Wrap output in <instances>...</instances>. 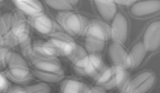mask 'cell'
<instances>
[{
    "label": "cell",
    "mask_w": 160,
    "mask_h": 93,
    "mask_svg": "<svg viewBox=\"0 0 160 93\" xmlns=\"http://www.w3.org/2000/svg\"><path fill=\"white\" fill-rule=\"evenodd\" d=\"M13 3L20 13L33 16L43 12V7L41 3L37 0H15Z\"/></svg>",
    "instance_id": "cell-15"
},
{
    "label": "cell",
    "mask_w": 160,
    "mask_h": 93,
    "mask_svg": "<svg viewBox=\"0 0 160 93\" xmlns=\"http://www.w3.org/2000/svg\"><path fill=\"white\" fill-rule=\"evenodd\" d=\"M94 3L99 13L104 20L111 21L117 15V6L114 1L96 0Z\"/></svg>",
    "instance_id": "cell-16"
},
{
    "label": "cell",
    "mask_w": 160,
    "mask_h": 93,
    "mask_svg": "<svg viewBox=\"0 0 160 93\" xmlns=\"http://www.w3.org/2000/svg\"><path fill=\"white\" fill-rule=\"evenodd\" d=\"M154 73L145 71L131 80L129 79L118 89L122 93H147L154 85Z\"/></svg>",
    "instance_id": "cell-6"
},
{
    "label": "cell",
    "mask_w": 160,
    "mask_h": 93,
    "mask_svg": "<svg viewBox=\"0 0 160 93\" xmlns=\"http://www.w3.org/2000/svg\"><path fill=\"white\" fill-rule=\"evenodd\" d=\"M88 93H106L105 90L101 87H95L89 88Z\"/></svg>",
    "instance_id": "cell-27"
},
{
    "label": "cell",
    "mask_w": 160,
    "mask_h": 93,
    "mask_svg": "<svg viewBox=\"0 0 160 93\" xmlns=\"http://www.w3.org/2000/svg\"><path fill=\"white\" fill-rule=\"evenodd\" d=\"M160 9V1L158 0L142 1L133 4L131 13L137 17L146 16L158 12Z\"/></svg>",
    "instance_id": "cell-14"
},
{
    "label": "cell",
    "mask_w": 160,
    "mask_h": 93,
    "mask_svg": "<svg viewBox=\"0 0 160 93\" xmlns=\"http://www.w3.org/2000/svg\"><path fill=\"white\" fill-rule=\"evenodd\" d=\"M29 34L28 20L20 12H15L12 25L3 36L4 44L9 49L17 47L29 39Z\"/></svg>",
    "instance_id": "cell-3"
},
{
    "label": "cell",
    "mask_w": 160,
    "mask_h": 93,
    "mask_svg": "<svg viewBox=\"0 0 160 93\" xmlns=\"http://www.w3.org/2000/svg\"><path fill=\"white\" fill-rule=\"evenodd\" d=\"M10 53L9 48L6 45L0 46V71H3L7 67Z\"/></svg>",
    "instance_id": "cell-24"
},
{
    "label": "cell",
    "mask_w": 160,
    "mask_h": 93,
    "mask_svg": "<svg viewBox=\"0 0 160 93\" xmlns=\"http://www.w3.org/2000/svg\"><path fill=\"white\" fill-rule=\"evenodd\" d=\"M48 42L52 46L57 57L68 58L72 54L77 45L71 36L62 31H57L50 35Z\"/></svg>",
    "instance_id": "cell-7"
},
{
    "label": "cell",
    "mask_w": 160,
    "mask_h": 93,
    "mask_svg": "<svg viewBox=\"0 0 160 93\" xmlns=\"http://www.w3.org/2000/svg\"><path fill=\"white\" fill-rule=\"evenodd\" d=\"M9 88V80L4 75L3 72L0 71V93H5Z\"/></svg>",
    "instance_id": "cell-25"
},
{
    "label": "cell",
    "mask_w": 160,
    "mask_h": 93,
    "mask_svg": "<svg viewBox=\"0 0 160 93\" xmlns=\"http://www.w3.org/2000/svg\"><path fill=\"white\" fill-rule=\"evenodd\" d=\"M5 93H28L25 88L22 87L20 86H15L10 87Z\"/></svg>",
    "instance_id": "cell-26"
},
{
    "label": "cell",
    "mask_w": 160,
    "mask_h": 93,
    "mask_svg": "<svg viewBox=\"0 0 160 93\" xmlns=\"http://www.w3.org/2000/svg\"><path fill=\"white\" fill-rule=\"evenodd\" d=\"M60 89L62 93H88L89 88L83 82L68 79L62 81Z\"/></svg>",
    "instance_id": "cell-17"
},
{
    "label": "cell",
    "mask_w": 160,
    "mask_h": 93,
    "mask_svg": "<svg viewBox=\"0 0 160 93\" xmlns=\"http://www.w3.org/2000/svg\"><path fill=\"white\" fill-rule=\"evenodd\" d=\"M148 51L154 52L160 48V23L157 21L152 23L144 33L143 42Z\"/></svg>",
    "instance_id": "cell-12"
},
{
    "label": "cell",
    "mask_w": 160,
    "mask_h": 93,
    "mask_svg": "<svg viewBox=\"0 0 160 93\" xmlns=\"http://www.w3.org/2000/svg\"><path fill=\"white\" fill-rule=\"evenodd\" d=\"M56 19L66 34L74 36L86 35L90 23L85 16L71 11L59 12Z\"/></svg>",
    "instance_id": "cell-2"
},
{
    "label": "cell",
    "mask_w": 160,
    "mask_h": 93,
    "mask_svg": "<svg viewBox=\"0 0 160 93\" xmlns=\"http://www.w3.org/2000/svg\"><path fill=\"white\" fill-rule=\"evenodd\" d=\"M31 71L33 73V76H35L44 82L52 83L59 82L64 79L65 76V72L53 73L34 69H32Z\"/></svg>",
    "instance_id": "cell-19"
},
{
    "label": "cell",
    "mask_w": 160,
    "mask_h": 93,
    "mask_svg": "<svg viewBox=\"0 0 160 93\" xmlns=\"http://www.w3.org/2000/svg\"><path fill=\"white\" fill-rule=\"evenodd\" d=\"M114 3H117L118 4L123 5V6H129L131 4H133L136 2V1L133 0H121V1H115Z\"/></svg>",
    "instance_id": "cell-28"
},
{
    "label": "cell",
    "mask_w": 160,
    "mask_h": 93,
    "mask_svg": "<svg viewBox=\"0 0 160 93\" xmlns=\"http://www.w3.org/2000/svg\"><path fill=\"white\" fill-rule=\"evenodd\" d=\"M75 72L80 76H89L94 79L105 69L102 58L99 54L86 53L73 63Z\"/></svg>",
    "instance_id": "cell-4"
},
{
    "label": "cell",
    "mask_w": 160,
    "mask_h": 93,
    "mask_svg": "<svg viewBox=\"0 0 160 93\" xmlns=\"http://www.w3.org/2000/svg\"><path fill=\"white\" fill-rule=\"evenodd\" d=\"M147 52L142 42L135 44L129 54V68L135 69L138 67L145 58Z\"/></svg>",
    "instance_id": "cell-18"
},
{
    "label": "cell",
    "mask_w": 160,
    "mask_h": 93,
    "mask_svg": "<svg viewBox=\"0 0 160 93\" xmlns=\"http://www.w3.org/2000/svg\"><path fill=\"white\" fill-rule=\"evenodd\" d=\"M1 1H0V3H1Z\"/></svg>",
    "instance_id": "cell-30"
},
{
    "label": "cell",
    "mask_w": 160,
    "mask_h": 93,
    "mask_svg": "<svg viewBox=\"0 0 160 93\" xmlns=\"http://www.w3.org/2000/svg\"><path fill=\"white\" fill-rule=\"evenodd\" d=\"M8 79L15 84H28L33 79V73L25 58L18 53L11 52L7 67L3 71Z\"/></svg>",
    "instance_id": "cell-1"
},
{
    "label": "cell",
    "mask_w": 160,
    "mask_h": 93,
    "mask_svg": "<svg viewBox=\"0 0 160 93\" xmlns=\"http://www.w3.org/2000/svg\"><path fill=\"white\" fill-rule=\"evenodd\" d=\"M26 58H28L32 69L53 73L64 72L60 61L57 58L39 56L31 51Z\"/></svg>",
    "instance_id": "cell-8"
},
{
    "label": "cell",
    "mask_w": 160,
    "mask_h": 93,
    "mask_svg": "<svg viewBox=\"0 0 160 93\" xmlns=\"http://www.w3.org/2000/svg\"><path fill=\"white\" fill-rule=\"evenodd\" d=\"M105 43L86 37L84 45L86 49L90 54H99L104 50Z\"/></svg>",
    "instance_id": "cell-22"
},
{
    "label": "cell",
    "mask_w": 160,
    "mask_h": 93,
    "mask_svg": "<svg viewBox=\"0 0 160 93\" xmlns=\"http://www.w3.org/2000/svg\"><path fill=\"white\" fill-rule=\"evenodd\" d=\"M5 45L4 42L3 37L0 34V46Z\"/></svg>",
    "instance_id": "cell-29"
},
{
    "label": "cell",
    "mask_w": 160,
    "mask_h": 93,
    "mask_svg": "<svg viewBox=\"0 0 160 93\" xmlns=\"http://www.w3.org/2000/svg\"><path fill=\"white\" fill-rule=\"evenodd\" d=\"M108 54L115 66L125 69L129 68V54L121 44L115 42L111 44L108 49Z\"/></svg>",
    "instance_id": "cell-13"
},
{
    "label": "cell",
    "mask_w": 160,
    "mask_h": 93,
    "mask_svg": "<svg viewBox=\"0 0 160 93\" xmlns=\"http://www.w3.org/2000/svg\"><path fill=\"white\" fill-rule=\"evenodd\" d=\"M46 4L53 9L62 11H70L73 9V6L70 1L67 0H52L46 1Z\"/></svg>",
    "instance_id": "cell-21"
},
{
    "label": "cell",
    "mask_w": 160,
    "mask_h": 93,
    "mask_svg": "<svg viewBox=\"0 0 160 93\" xmlns=\"http://www.w3.org/2000/svg\"><path fill=\"white\" fill-rule=\"evenodd\" d=\"M86 36L93 40L106 43L111 37V28L100 20H92L90 21Z\"/></svg>",
    "instance_id": "cell-11"
},
{
    "label": "cell",
    "mask_w": 160,
    "mask_h": 93,
    "mask_svg": "<svg viewBox=\"0 0 160 93\" xmlns=\"http://www.w3.org/2000/svg\"><path fill=\"white\" fill-rule=\"evenodd\" d=\"M14 19V13H4L0 16V34L3 36L9 31Z\"/></svg>",
    "instance_id": "cell-20"
},
{
    "label": "cell",
    "mask_w": 160,
    "mask_h": 93,
    "mask_svg": "<svg viewBox=\"0 0 160 93\" xmlns=\"http://www.w3.org/2000/svg\"><path fill=\"white\" fill-rule=\"evenodd\" d=\"M128 79L126 69L114 66L106 67L95 80L104 90H110L115 87L119 88Z\"/></svg>",
    "instance_id": "cell-5"
},
{
    "label": "cell",
    "mask_w": 160,
    "mask_h": 93,
    "mask_svg": "<svg viewBox=\"0 0 160 93\" xmlns=\"http://www.w3.org/2000/svg\"><path fill=\"white\" fill-rule=\"evenodd\" d=\"M25 88L28 93H51L52 91L49 85L43 82L28 85Z\"/></svg>",
    "instance_id": "cell-23"
},
{
    "label": "cell",
    "mask_w": 160,
    "mask_h": 93,
    "mask_svg": "<svg viewBox=\"0 0 160 93\" xmlns=\"http://www.w3.org/2000/svg\"><path fill=\"white\" fill-rule=\"evenodd\" d=\"M110 28L111 37L115 43L124 44L128 35V22L125 16L121 13L115 15Z\"/></svg>",
    "instance_id": "cell-9"
},
{
    "label": "cell",
    "mask_w": 160,
    "mask_h": 93,
    "mask_svg": "<svg viewBox=\"0 0 160 93\" xmlns=\"http://www.w3.org/2000/svg\"><path fill=\"white\" fill-rule=\"evenodd\" d=\"M28 21L30 26L43 35H51L55 33V22L44 12L28 16Z\"/></svg>",
    "instance_id": "cell-10"
}]
</instances>
